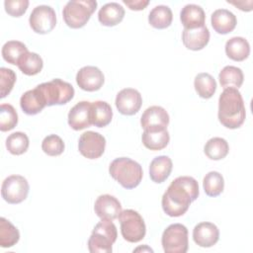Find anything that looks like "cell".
Listing matches in <instances>:
<instances>
[{
    "mask_svg": "<svg viewBox=\"0 0 253 253\" xmlns=\"http://www.w3.org/2000/svg\"><path fill=\"white\" fill-rule=\"evenodd\" d=\"M172 167V160L166 155H161L153 158L149 165L150 179L157 184L163 183L170 176Z\"/></svg>",
    "mask_w": 253,
    "mask_h": 253,
    "instance_id": "obj_23",
    "label": "cell"
},
{
    "mask_svg": "<svg viewBox=\"0 0 253 253\" xmlns=\"http://www.w3.org/2000/svg\"><path fill=\"white\" fill-rule=\"evenodd\" d=\"M28 51L27 46L19 41H9L5 42L1 50L3 59L13 65H18L20 58Z\"/></svg>",
    "mask_w": 253,
    "mask_h": 253,
    "instance_id": "obj_31",
    "label": "cell"
},
{
    "mask_svg": "<svg viewBox=\"0 0 253 253\" xmlns=\"http://www.w3.org/2000/svg\"><path fill=\"white\" fill-rule=\"evenodd\" d=\"M30 190L27 179L21 175L7 177L1 186L2 198L9 204H20L28 197Z\"/></svg>",
    "mask_w": 253,
    "mask_h": 253,
    "instance_id": "obj_9",
    "label": "cell"
},
{
    "mask_svg": "<svg viewBox=\"0 0 253 253\" xmlns=\"http://www.w3.org/2000/svg\"><path fill=\"white\" fill-rule=\"evenodd\" d=\"M104 81L103 72L96 66H84L76 74V83L84 91H97L103 86Z\"/></svg>",
    "mask_w": 253,
    "mask_h": 253,
    "instance_id": "obj_14",
    "label": "cell"
},
{
    "mask_svg": "<svg viewBox=\"0 0 253 253\" xmlns=\"http://www.w3.org/2000/svg\"><path fill=\"white\" fill-rule=\"evenodd\" d=\"M16 82V73L9 68H0V97L5 98L13 89Z\"/></svg>",
    "mask_w": 253,
    "mask_h": 253,
    "instance_id": "obj_38",
    "label": "cell"
},
{
    "mask_svg": "<svg viewBox=\"0 0 253 253\" xmlns=\"http://www.w3.org/2000/svg\"><path fill=\"white\" fill-rule=\"evenodd\" d=\"M195 90L203 99H210L216 90V82L214 78L206 72L199 73L194 80Z\"/></svg>",
    "mask_w": 253,
    "mask_h": 253,
    "instance_id": "obj_29",
    "label": "cell"
},
{
    "mask_svg": "<svg viewBox=\"0 0 253 253\" xmlns=\"http://www.w3.org/2000/svg\"><path fill=\"white\" fill-rule=\"evenodd\" d=\"M109 172L112 178L125 189L137 187L143 175L140 164L127 157H120L113 160L109 166Z\"/></svg>",
    "mask_w": 253,
    "mask_h": 253,
    "instance_id": "obj_3",
    "label": "cell"
},
{
    "mask_svg": "<svg viewBox=\"0 0 253 253\" xmlns=\"http://www.w3.org/2000/svg\"><path fill=\"white\" fill-rule=\"evenodd\" d=\"M6 147L11 154L21 155L28 150L29 137L22 131L13 132L6 138Z\"/></svg>",
    "mask_w": 253,
    "mask_h": 253,
    "instance_id": "obj_35",
    "label": "cell"
},
{
    "mask_svg": "<svg viewBox=\"0 0 253 253\" xmlns=\"http://www.w3.org/2000/svg\"><path fill=\"white\" fill-rule=\"evenodd\" d=\"M38 87L45 98L46 106L64 105L74 97L73 86L59 78L42 83Z\"/></svg>",
    "mask_w": 253,
    "mask_h": 253,
    "instance_id": "obj_7",
    "label": "cell"
},
{
    "mask_svg": "<svg viewBox=\"0 0 253 253\" xmlns=\"http://www.w3.org/2000/svg\"><path fill=\"white\" fill-rule=\"evenodd\" d=\"M94 211L101 219L114 220L119 218V215L122 212V206L117 198L105 194L97 198L94 205Z\"/></svg>",
    "mask_w": 253,
    "mask_h": 253,
    "instance_id": "obj_15",
    "label": "cell"
},
{
    "mask_svg": "<svg viewBox=\"0 0 253 253\" xmlns=\"http://www.w3.org/2000/svg\"><path fill=\"white\" fill-rule=\"evenodd\" d=\"M125 16V9L116 2L107 3L98 12L99 22L106 27H113L121 23Z\"/></svg>",
    "mask_w": 253,
    "mask_h": 253,
    "instance_id": "obj_22",
    "label": "cell"
},
{
    "mask_svg": "<svg viewBox=\"0 0 253 253\" xmlns=\"http://www.w3.org/2000/svg\"><path fill=\"white\" fill-rule=\"evenodd\" d=\"M29 6L28 0H5V11L12 17H21L26 13Z\"/></svg>",
    "mask_w": 253,
    "mask_h": 253,
    "instance_id": "obj_39",
    "label": "cell"
},
{
    "mask_svg": "<svg viewBox=\"0 0 253 253\" xmlns=\"http://www.w3.org/2000/svg\"><path fill=\"white\" fill-rule=\"evenodd\" d=\"M199 196V185L191 176H180L171 182L162 196L161 205L164 212L172 217L183 215L192 202Z\"/></svg>",
    "mask_w": 253,
    "mask_h": 253,
    "instance_id": "obj_1",
    "label": "cell"
},
{
    "mask_svg": "<svg viewBox=\"0 0 253 253\" xmlns=\"http://www.w3.org/2000/svg\"><path fill=\"white\" fill-rule=\"evenodd\" d=\"M118 231L112 220L102 219L98 222L88 240V249L91 253H110L116 242Z\"/></svg>",
    "mask_w": 253,
    "mask_h": 253,
    "instance_id": "obj_4",
    "label": "cell"
},
{
    "mask_svg": "<svg viewBox=\"0 0 253 253\" xmlns=\"http://www.w3.org/2000/svg\"><path fill=\"white\" fill-rule=\"evenodd\" d=\"M141 140L146 148L150 150H161L168 145L170 135L167 129L158 131L143 130Z\"/></svg>",
    "mask_w": 253,
    "mask_h": 253,
    "instance_id": "obj_27",
    "label": "cell"
},
{
    "mask_svg": "<svg viewBox=\"0 0 253 253\" xmlns=\"http://www.w3.org/2000/svg\"><path fill=\"white\" fill-rule=\"evenodd\" d=\"M161 243L165 253H186L189 247L187 227L181 223L170 224L162 233Z\"/></svg>",
    "mask_w": 253,
    "mask_h": 253,
    "instance_id": "obj_8",
    "label": "cell"
},
{
    "mask_svg": "<svg viewBox=\"0 0 253 253\" xmlns=\"http://www.w3.org/2000/svg\"><path fill=\"white\" fill-rule=\"evenodd\" d=\"M124 4H126L130 10L133 11H140L143 10L148 4V0H123Z\"/></svg>",
    "mask_w": 253,
    "mask_h": 253,
    "instance_id": "obj_40",
    "label": "cell"
},
{
    "mask_svg": "<svg viewBox=\"0 0 253 253\" xmlns=\"http://www.w3.org/2000/svg\"><path fill=\"white\" fill-rule=\"evenodd\" d=\"M173 20V14L171 9L166 5L155 6L148 15L149 24L155 29L168 28Z\"/></svg>",
    "mask_w": 253,
    "mask_h": 253,
    "instance_id": "obj_28",
    "label": "cell"
},
{
    "mask_svg": "<svg viewBox=\"0 0 253 253\" xmlns=\"http://www.w3.org/2000/svg\"><path fill=\"white\" fill-rule=\"evenodd\" d=\"M218 238L219 230L211 222H200L194 227L193 239L201 247H211L218 241Z\"/></svg>",
    "mask_w": 253,
    "mask_h": 253,
    "instance_id": "obj_17",
    "label": "cell"
},
{
    "mask_svg": "<svg viewBox=\"0 0 253 253\" xmlns=\"http://www.w3.org/2000/svg\"><path fill=\"white\" fill-rule=\"evenodd\" d=\"M140 125L143 130L158 131L167 129L169 125V115L166 110L160 106H151L147 108L141 118Z\"/></svg>",
    "mask_w": 253,
    "mask_h": 253,
    "instance_id": "obj_12",
    "label": "cell"
},
{
    "mask_svg": "<svg viewBox=\"0 0 253 253\" xmlns=\"http://www.w3.org/2000/svg\"><path fill=\"white\" fill-rule=\"evenodd\" d=\"M246 117L244 101L236 88H226L218 99V120L227 128L240 127Z\"/></svg>",
    "mask_w": 253,
    "mask_h": 253,
    "instance_id": "obj_2",
    "label": "cell"
},
{
    "mask_svg": "<svg viewBox=\"0 0 253 253\" xmlns=\"http://www.w3.org/2000/svg\"><path fill=\"white\" fill-rule=\"evenodd\" d=\"M225 53L234 61H243L250 53L249 42L242 37H233L225 43Z\"/></svg>",
    "mask_w": 253,
    "mask_h": 253,
    "instance_id": "obj_24",
    "label": "cell"
},
{
    "mask_svg": "<svg viewBox=\"0 0 253 253\" xmlns=\"http://www.w3.org/2000/svg\"><path fill=\"white\" fill-rule=\"evenodd\" d=\"M141 250H142V251H145V250H146V251H148V252H153V250H152L151 248H148V247H146V246H144L143 248H142V247H138V248L134 249L133 252H137V251H141Z\"/></svg>",
    "mask_w": 253,
    "mask_h": 253,
    "instance_id": "obj_42",
    "label": "cell"
},
{
    "mask_svg": "<svg viewBox=\"0 0 253 253\" xmlns=\"http://www.w3.org/2000/svg\"><path fill=\"white\" fill-rule=\"evenodd\" d=\"M119 220L121 223V233L125 240L135 243L144 238L146 226L142 216L136 211H122Z\"/></svg>",
    "mask_w": 253,
    "mask_h": 253,
    "instance_id": "obj_6",
    "label": "cell"
},
{
    "mask_svg": "<svg viewBox=\"0 0 253 253\" xmlns=\"http://www.w3.org/2000/svg\"><path fill=\"white\" fill-rule=\"evenodd\" d=\"M115 103L122 115L132 116L139 111L142 105V97L136 89L125 88L117 94Z\"/></svg>",
    "mask_w": 253,
    "mask_h": 253,
    "instance_id": "obj_13",
    "label": "cell"
},
{
    "mask_svg": "<svg viewBox=\"0 0 253 253\" xmlns=\"http://www.w3.org/2000/svg\"><path fill=\"white\" fill-rule=\"evenodd\" d=\"M42 58L36 52H26L19 60L18 67L26 75L33 76L40 73L42 69Z\"/></svg>",
    "mask_w": 253,
    "mask_h": 253,
    "instance_id": "obj_30",
    "label": "cell"
},
{
    "mask_svg": "<svg viewBox=\"0 0 253 253\" xmlns=\"http://www.w3.org/2000/svg\"><path fill=\"white\" fill-rule=\"evenodd\" d=\"M113 118L111 106L105 101H95L91 103V122L97 127L108 126Z\"/></svg>",
    "mask_w": 253,
    "mask_h": 253,
    "instance_id": "obj_25",
    "label": "cell"
},
{
    "mask_svg": "<svg viewBox=\"0 0 253 253\" xmlns=\"http://www.w3.org/2000/svg\"><path fill=\"white\" fill-rule=\"evenodd\" d=\"M18 124V114L10 104H2L0 107V129L8 131L13 129Z\"/></svg>",
    "mask_w": 253,
    "mask_h": 253,
    "instance_id": "obj_36",
    "label": "cell"
},
{
    "mask_svg": "<svg viewBox=\"0 0 253 253\" xmlns=\"http://www.w3.org/2000/svg\"><path fill=\"white\" fill-rule=\"evenodd\" d=\"M29 23L32 30L38 34L44 35L51 32L56 25V15L50 6L40 5L32 11Z\"/></svg>",
    "mask_w": 253,
    "mask_h": 253,
    "instance_id": "obj_10",
    "label": "cell"
},
{
    "mask_svg": "<svg viewBox=\"0 0 253 253\" xmlns=\"http://www.w3.org/2000/svg\"><path fill=\"white\" fill-rule=\"evenodd\" d=\"M20 239V232L5 217L0 218V246L2 248H9L14 246Z\"/></svg>",
    "mask_w": 253,
    "mask_h": 253,
    "instance_id": "obj_33",
    "label": "cell"
},
{
    "mask_svg": "<svg viewBox=\"0 0 253 253\" xmlns=\"http://www.w3.org/2000/svg\"><path fill=\"white\" fill-rule=\"evenodd\" d=\"M227 3H230V4H232V5L236 6V7H238L240 10L246 11V12L252 10V4H253V2H252L251 0H250V1H247V2H245V1H237V2L227 1Z\"/></svg>",
    "mask_w": 253,
    "mask_h": 253,
    "instance_id": "obj_41",
    "label": "cell"
},
{
    "mask_svg": "<svg viewBox=\"0 0 253 253\" xmlns=\"http://www.w3.org/2000/svg\"><path fill=\"white\" fill-rule=\"evenodd\" d=\"M97 8L95 0H71L68 1L62 11L65 24L72 29L84 27Z\"/></svg>",
    "mask_w": 253,
    "mask_h": 253,
    "instance_id": "obj_5",
    "label": "cell"
},
{
    "mask_svg": "<svg viewBox=\"0 0 253 253\" xmlns=\"http://www.w3.org/2000/svg\"><path fill=\"white\" fill-rule=\"evenodd\" d=\"M211 26L217 34L225 35L232 32L237 24L235 15L226 9H217L211 14Z\"/></svg>",
    "mask_w": 253,
    "mask_h": 253,
    "instance_id": "obj_21",
    "label": "cell"
},
{
    "mask_svg": "<svg viewBox=\"0 0 253 253\" xmlns=\"http://www.w3.org/2000/svg\"><path fill=\"white\" fill-rule=\"evenodd\" d=\"M20 106L25 114L33 116L42 111L46 106V101L42 92L37 86L36 88L25 92L21 96Z\"/></svg>",
    "mask_w": 253,
    "mask_h": 253,
    "instance_id": "obj_18",
    "label": "cell"
},
{
    "mask_svg": "<svg viewBox=\"0 0 253 253\" xmlns=\"http://www.w3.org/2000/svg\"><path fill=\"white\" fill-rule=\"evenodd\" d=\"M210 41V31L206 26L196 29H184L182 42L191 50L203 49Z\"/></svg>",
    "mask_w": 253,
    "mask_h": 253,
    "instance_id": "obj_19",
    "label": "cell"
},
{
    "mask_svg": "<svg viewBox=\"0 0 253 253\" xmlns=\"http://www.w3.org/2000/svg\"><path fill=\"white\" fill-rule=\"evenodd\" d=\"M68 125L74 130H81L89 127L91 122V103L81 101L71 108L68 113Z\"/></svg>",
    "mask_w": 253,
    "mask_h": 253,
    "instance_id": "obj_16",
    "label": "cell"
},
{
    "mask_svg": "<svg viewBox=\"0 0 253 253\" xmlns=\"http://www.w3.org/2000/svg\"><path fill=\"white\" fill-rule=\"evenodd\" d=\"M218 79L221 87L226 88H236L241 87L244 79L242 70L239 67L227 65L221 69L218 74Z\"/></svg>",
    "mask_w": 253,
    "mask_h": 253,
    "instance_id": "obj_26",
    "label": "cell"
},
{
    "mask_svg": "<svg viewBox=\"0 0 253 253\" xmlns=\"http://www.w3.org/2000/svg\"><path fill=\"white\" fill-rule=\"evenodd\" d=\"M205 154L211 160L223 159L228 151L229 146L227 141L222 137H212L207 141L204 147Z\"/></svg>",
    "mask_w": 253,
    "mask_h": 253,
    "instance_id": "obj_32",
    "label": "cell"
},
{
    "mask_svg": "<svg viewBox=\"0 0 253 253\" xmlns=\"http://www.w3.org/2000/svg\"><path fill=\"white\" fill-rule=\"evenodd\" d=\"M203 187L205 193L210 197H216L220 195L224 188V180L220 173L211 171L204 177Z\"/></svg>",
    "mask_w": 253,
    "mask_h": 253,
    "instance_id": "obj_34",
    "label": "cell"
},
{
    "mask_svg": "<svg viewBox=\"0 0 253 253\" xmlns=\"http://www.w3.org/2000/svg\"><path fill=\"white\" fill-rule=\"evenodd\" d=\"M106 139L99 132L88 130L83 132L78 140L79 152L88 159H97L105 151Z\"/></svg>",
    "mask_w": 253,
    "mask_h": 253,
    "instance_id": "obj_11",
    "label": "cell"
},
{
    "mask_svg": "<svg viewBox=\"0 0 253 253\" xmlns=\"http://www.w3.org/2000/svg\"><path fill=\"white\" fill-rule=\"evenodd\" d=\"M64 142L60 136L49 134L45 136L42 142V151L49 156H58L64 151Z\"/></svg>",
    "mask_w": 253,
    "mask_h": 253,
    "instance_id": "obj_37",
    "label": "cell"
},
{
    "mask_svg": "<svg viewBox=\"0 0 253 253\" xmlns=\"http://www.w3.org/2000/svg\"><path fill=\"white\" fill-rule=\"evenodd\" d=\"M180 20L184 29H196L205 26L206 15L201 6L187 4L180 12Z\"/></svg>",
    "mask_w": 253,
    "mask_h": 253,
    "instance_id": "obj_20",
    "label": "cell"
}]
</instances>
